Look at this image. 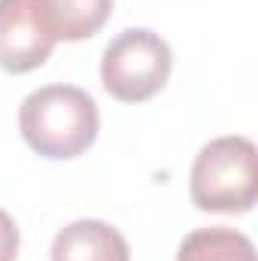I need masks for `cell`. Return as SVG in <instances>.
<instances>
[{"label": "cell", "instance_id": "4", "mask_svg": "<svg viewBox=\"0 0 258 261\" xmlns=\"http://www.w3.org/2000/svg\"><path fill=\"white\" fill-rule=\"evenodd\" d=\"M55 37L46 31L37 0H0V70L31 73L49 61Z\"/></svg>", "mask_w": 258, "mask_h": 261}, {"label": "cell", "instance_id": "2", "mask_svg": "<svg viewBox=\"0 0 258 261\" xmlns=\"http://www.w3.org/2000/svg\"><path fill=\"white\" fill-rule=\"evenodd\" d=\"M189 195L203 213H249L258 200L255 143L237 134L210 140L192 164Z\"/></svg>", "mask_w": 258, "mask_h": 261}, {"label": "cell", "instance_id": "1", "mask_svg": "<svg viewBox=\"0 0 258 261\" xmlns=\"http://www.w3.org/2000/svg\"><path fill=\"white\" fill-rule=\"evenodd\" d=\"M18 128L37 155L67 161L91 149L100 130V116L88 91L76 85H46L21 100Z\"/></svg>", "mask_w": 258, "mask_h": 261}, {"label": "cell", "instance_id": "3", "mask_svg": "<svg viewBox=\"0 0 258 261\" xmlns=\"http://www.w3.org/2000/svg\"><path fill=\"white\" fill-rule=\"evenodd\" d=\"M173 70L170 46L149 28L122 31L100 58V79L110 97L122 103H140L155 97Z\"/></svg>", "mask_w": 258, "mask_h": 261}, {"label": "cell", "instance_id": "6", "mask_svg": "<svg viewBox=\"0 0 258 261\" xmlns=\"http://www.w3.org/2000/svg\"><path fill=\"white\" fill-rule=\"evenodd\" d=\"M37 9L55 43H79L107 24L113 0H37Z\"/></svg>", "mask_w": 258, "mask_h": 261}, {"label": "cell", "instance_id": "5", "mask_svg": "<svg viewBox=\"0 0 258 261\" xmlns=\"http://www.w3.org/2000/svg\"><path fill=\"white\" fill-rule=\"evenodd\" d=\"M52 261H131L122 231L100 219H79L52 240Z\"/></svg>", "mask_w": 258, "mask_h": 261}, {"label": "cell", "instance_id": "7", "mask_svg": "<svg viewBox=\"0 0 258 261\" xmlns=\"http://www.w3.org/2000/svg\"><path fill=\"white\" fill-rule=\"evenodd\" d=\"M176 261H255V246L246 234L213 225L192 231L179 243Z\"/></svg>", "mask_w": 258, "mask_h": 261}, {"label": "cell", "instance_id": "8", "mask_svg": "<svg viewBox=\"0 0 258 261\" xmlns=\"http://www.w3.org/2000/svg\"><path fill=\"white\" fill-rule=\"evenodd\" d=\"M18 246H21V234L12 222V216L0 210V261H15Z\"/></svg>", "mask_w": 258, "mask_h": 261}]
</instances>
